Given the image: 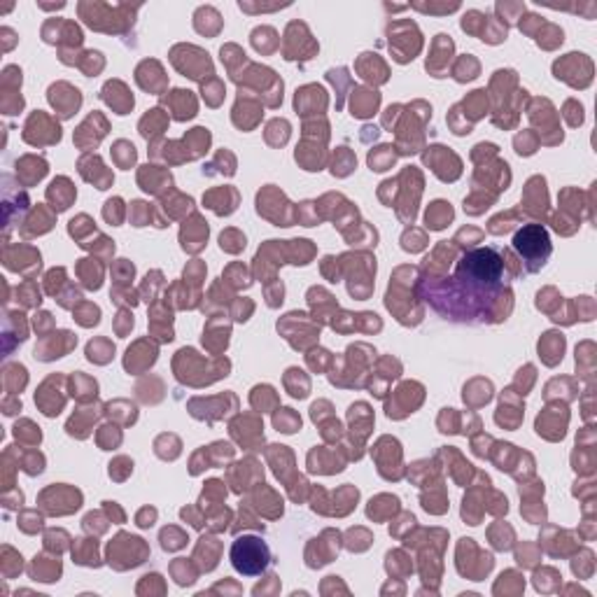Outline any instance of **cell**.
Instances as JSON below:
<instances>
[{"instance_id": "1", "label": "cell", "mask_w": 597, "mask_h": 597, "mask_svg": "<svg viewBox=\"0 0 597 597\" xmlns=\"http://www.w3.org/2000/svg\"><path fill=\"white\" fill-rule=\"evenodd\" d=\"M506 271V261L499 257L495 247H476L462 257V261L457 264L455 280L460 282L462 296L478 298L481 292L485 294H499L502 292V280Z\"/></svg>"}, {"instance_id": "2", "label": "cell", "mask_w": 597, "mask_h": 597, "mask_svg": "<svg viewBox=\"0 0 597 597\" xmlns=\"http://www.w3.org/2000/svg\"><path fill=\"white\" fill-rule=\"evenodd\" d=\"M513 250L525 261L527 271H539L546 266L548 257L553 252L551 236L546 226L541 224H525L520 231L513 236Z\"/></svg>"}, {"instance_id": "3", "label": "cell", "mask_w": 597, "mask_h": 597, "mask_svg": "<svg viewBox=\"0 0 597 597\" xmlns=\"http://www.w3.org/2000/svg\"><path fill=\"white\" fill-rule=\"evenodd\" d=\"M231 565L243 576H257L271 565V551L259 537H238L231 544Z\"/></svg>"}, {"instance_id": "4", "label": "cell", "mask_w": 597, "mask_h": 597, "mask_svg": "<svg viewBox=\"0 0 597 597\" xmlns=\"http://www.w3.org/2000/svg\"><path fill=\"white\" fill-rule=\"evenodd\" d=\"M24 141L31 145H52L61 141V129L59 124L50 120L45 113L31 115V120L26 122V131H24Z\"/></svg>"}, {"instance_id": "5", "label": "cell", "mask_w": 597, "mask_h": 597, "mask_svg": "<svg viewBox=\"0 0 597 597\" xmlns=\"http://www.w3.org/2000/svg\"><path fill=\"white\" fill-rule=\"evenodd\" d=\"M148 555V546L143 544V539L138 537H131V534H117L115 541H110V548H108V562L110 565H117V560L122 558H131V562L141 565Z\"/></svg>"}, {"instance_id": "6", "label": "cell", "mask_w": 597, "mask_h": 597, "mask_svg": "<svg viewBox=\"0 0 597 597\" xmlns=\"http://www.w3.org/2000/svg\"><path fill=\"white\" fill-rule=\"evenodd\" d=\"M75 345H78V336H73L71 331H54L52 336H43V341L36 345V359L50 362V359L64 357Z\"/></svg>"}, {"instance_id": "7", "label": "cell", "mask_w": 597, "mask_h": 597, "mask_svg": "<svg viewBox=\"0 0 597 597\" xmlns=\"http://www.w3.org/2000/svg\"><path fill=\"white\" fill-rule=\"evenodd\" d=\"M50 103L54 106V110L59 113V117H73V113L82 106V96L78 89H73L66 82H59V85L50 87Z\"/></svg>"}, {"instance_id": "8", "label": "cell", "mask_w": 597, "mask_h": 597, "mask_svg": "<svg viewBox=\"0 0 597 597\" xmlns=\"http://www.w3.org/2000/svg\"><path fill=\"white\" fill-rule=\"evenodd\" d=\"M180 240H182V247L187 252H201L208 240V222H203V217L194 215L189 222H185L182 231H180Z\"/></svg>"}, {"instance_id": "9", "label": "cell", "mask_w": 597, "mask_h": 597, "mask_svg": "<svg viewBox=\"0 0 597 597\" xmlns=\"http://www.w3.org/2000/svg\"><path fill=\"white\" fill-rule=\"evenodd\" d=\"M154 362H157V345L150 341H138L134 348H129L124 366H127V371L131 373H141Z\"/></svg>"}, {"instance_id": "10", "label": "cell", "mask_w": 597, "mask_h": 597, "mask_svg": "<svg viewBox=\"0 0 597 597\" xmlns=\"http://www.w3.org/2000/svg\"><path fill=\"white\" fill-rule=\"evenodd\" d=\"M103 101L108 103L110 108L115 110L117 115H127L134 110V96L129 94V89L122 85V82H108L106 87H103Z\"/></svg>"}, {"instance_id": "11", "label": "cell", "mask_w": 597, "mask_h": 597, "mask_svg": "<svg viewBox=\"0 0 597 597\" xmlns=\"http://www.w3.org/2000/svg\"><path fill=\"white\" fill-rule=\"evenodd\" d=\"M75 196H78V192H75V187L71 185V180L68 178H57L50 185V189H47V199L52 201V208L57 213L68 210L71 203L75 201Z\"/></svg>"}, {"instance_id": "12", "label": "cell", "mask_w": 597, "mask_h": 597, "mask_svg": "<svg viewBox=\"0 0 597 597\" xmlns=\"http://www.w3.org/2000/svg\"><path fill=\"white\" fill-rule=\"evenodd\" d=\"M138 182L143 185L145 192L150 194H161L166 187L171 189L173 178L168 171H161L159 166H143V171L138 173Z\"/></svg>"}, {"instance_id": "13", "label": "cell", "mask_w": 597, "mask_h": 597, "mask_svg": "<svg viewBox=\"0 0 597 597\" xmlns=\"http://www.w3.org/2000/svg\"><path fill=\"white\" fill-rule=\"evenodd\" d=\"M203 203L208 208H213L217 215H231L236 210V203H238V194L231 187H220V189L208 192L203 196Z\"/></svg>"}, {"instance_id": "14", "label": "cell", "mask_w": 597, "mask_h": 597, "mask_svg": "<svg viewBox=\"0 0 597 597\" xmlns=\"http://www.w3.org/2000/svg\"><path fill=\"white\" fill-rule=\"evenodd\" d=\"M317 103L324 108L327 106V96H324V89L322 87H303L296 92V99H294V108L296 113L301 115H308V113H317Z\"/></svg>"}, {"instance_id": "15", "label": "cell", "mask_w": 597, "mask_h": 597, "mask_svg": "<svg viewBox=\"0 0 597 597\" xmlns=\"http://www.w3.org/2000/svg\"><path fill=\"white\" fill-rule=\"evenodd\" d=\"M166 103H171V110H173V117L180 122L185 120H192L196 115V101H194L192 92H185V89H175L171 96L164 99Z\"/></svg>"}, {"instance_id": "16", "label": "cell", "mask_w": 597, "mask_h": 597, "mask_svg": "<svg viewBox=\"0 0 597 597\" xmlns=\"http://www.w3.org/2000/svg\"><path fill=\"white\" fill-rule=\"evenodd\" d=\"M562 352H565V336L558 334V331L544 334V338L539 341V355H544V362L548 366L558 364L562 359Z\"/></svg>"}, {"instance_id": "17", "label": "cell", "mask_w": 597, "mask_h": 597, "mask_svg": "<svg viewBox=\"0 0 597 597\" xmlns=\"http://www.w3.org/2000/svg\"><path fill=\"white\" fill-rule=\"evenodd\" d=\"M17 175L19 180H24V185L38 182L47 175V161L36 157H24L22 161H17Z\"/></svg>"}, {"instance_id": "18", "label": "cell", "mask_w": 597, "mask_h": 597, "mask_svg": "<svg viewBox=\"0 0 597 597\" xmlns=\"http://www.w3.org/2000/svg\"><path fill=\"white\" fill-rule=\"evenodd\" d=\"M380 103L378 92H369V89H355L352 92V117H369L376 113Z\"/></svg>"}, {"instance_id": "19", "label": "cell", "mask_w": 597, "mask_h": 597, "mask_svg": "<svg viewBox=\"0 0 597 597\" xmlns=\"http://www.w3.org/2000/svg\"><path fill=\"white\" fill-rule=\"evenodd\" d=\"M413 385H415V383H404L397 392H394V401H392V404L385 406V411H387V415H390V418H404L406 413H413V408H418V404L408 401V399H411Z\"/></svg>"}, {"instance_id": "20", "label": "cell", "mask_w": 597, "mask_h": 597, "mask_svg": "<svg viewBox=\"0 0 597 597\" xmlns=\"http://www.w3.org/2000/svg\"><path fill=\"white\" fill-rule=\"evenodd\" d=\"M99 418V411L96 408H85V411H75V415L68 420V434L71 436H78V439H87L89 436V429H92L94 420Z\"/></svg>"}, {"instance_id": "21", "label": "cell", "mask_w": 597, "mask_h": 597, "mask_svg": "<svg viewBox=\"0 0 597 597\" xmlns=\"http://www.w3.org/2000/svg\"><path fill=\"white\" fill-rule=\"evenodd\" d=\"M150 329L152 334L159 336V341H173V320L171 313H166L164 306H154L150 315Z\"/></svg>"}, {"instance_id": "22", "label": "cell", "mask_w": 597, "mask_h": 597, "mask_svg": "<svg viewBox=\"0 0 597 597\" xmlns=\"http://www.w3.org/2000/svg\"><path fill=\"white\" fill-rule=\"evenodd\" d=\"M166 127H168V117L157 108V110H150V113L143 117L141 134H143V138H148V141H154L157 136L164 134Z\"/></svg>"}, {"instance_id": "23", "label": "cell", "mask_w": 597, "mask_h": 597, "mask_svg": "<svg viewBox=\"0 0 597 597\" xmlns=\"http://www.w3.org/2000/svg\"><path fill=\"white\" fill-rule=\"evenodd\" d=\"M73 558L78 565H87V567H99V544L96 539H78V544L73 548Z\"/></svg>"}, {"instance_id": "24", "label": "cell", "mask_w": 597, "mask_h": 597, "mask_svg": "<svg viewBox=\"0 0 597 597\" xmlns=\"http://www.w3.org/2000/svg\"><path fill=\"white\" fill-rule=\"evenodd\" d=\"M78 273L87 289H99L103 282V266L99 259H82L78 264Z\"/></svg>"}, {"instance_id": "25", "label": "cell", "mask_w": 597, "mask_h": 597, "mask_svg": "<svg viewBox=\"0 0 597 597\" xmlns=\"http://www.w3.org/2000/svg\"><path fill=\"white\" fill-rule=\"evenodd\" d=\"M229 343V324L224 327V322H210L203 331V345H208L213 352L224 350Z\"/></svg>"}, {"instance_id": "26", "label": "cell", "mask_w": 597, "mask_h": 597, "mask_svg": "<svg viewBox=\"0 0 597 597\" xmlns=\"http://www.w3.org/2000/svg\"><path fill=\"white\" fill-rule=\"evenodd\" d=\"M450 220H453V208H450V203H446V201H434V203L427 208L425 222L429 229H443Z\"/></svg>"}, {"instance_id": "27", "label": "cell", "mask_w": 597, "mask_h": 597, "mask_svg": "<svg viewBox=\"0 0 597 597\" xmlns=\"http://www.w3.org/2000/svg\"><path fill=\"white\" fill-rule=\"evenodd\" d=\"M31 576L36 581H59L61 576V562L59 560H50L47 562V558H36V562H33L31 567Z\"/></svg>"}, {"instance_id": "28", "label": "cell", "mask_w": 597, "mask_h": 597, "mask_svg": "<svg viewBox=\"0 0 597 597\" xmlns=\"http://www.w3.org/2000/svg\"><path fill=\"white\" fill-rule=\"evenodd\" d=\"M71 385H73V397H78L80 401H89L99 394V383L94 378L85 376V373H75L71 378Z\"/></svg>"}, {"instance_id": "29", "label": "cell", "mask_w": 597, "mask_h": 597, "mask_svg": "<svg viewBox=\"0 0 597 597\" xmlns=\"http://www.w3.org/2000/svg\"><path fill=\"white\" fill-rule=\"evenodd\" d=\"M115 355V345L108 341V338H96L87 345V357L89 362H96V364H108L110 359Z\"/></svg>"}, {"instance_id": "30", "label": "cell", "mask_w": 597, "mask_h": 597, "mask_svg": "<svg viewBox=\"0 0 597 597\" xmlns=\"http://www.w3.org/2000/svg\"><path fill=\"white\" fill-rule=\"evenodd\" d=\"M499 411H506V413H497V425H504V427H518V422L523 420V406H511V394L502 397V406Z\"/></svg>"}, {"instance_id": "31", "label": "cell", "mask_w": 597, "mask_h": 597, "mask_svg": "<svg viewBox=\"0 0 597 597\" xmlns=\"http://www.w3.org/2000/svg\"><path fill=\"white\" fill-rule=\"evenodd\" d=\"M280 413L273 415V425L278 432H285V434H294L296 429H301V418L292 411V408H278Z\"/></svg>"}, {"instance_id": "32", "label": "cell", "mask_w": 597, "mask_h": 597, "mask_svg": "<svg viewBox=\"0 0 597 597\" xmlns=\"http://www.w3.org/2000/svg\"><path fill=\"white\" fill-rule=\"evenodd\" d=\"M348 418H350V422H352V427H357L359 432H362V436L369 434V429H371V425H373V413L369 411V406H366V404L350 406Z\"/></svg>"}, {"instance_id": "33", "label": "cell", "mask_w": 597, "mask_h": 597, "mask_svg": "<svg viewBox=\"0 0 597 597\" xmlns=\"http://www.w3.org/2000/svg\"><path fill=\"white\" fill-rule=\"evenodd\" d=\"M439 47H443V52H446V54H453V40H450V38H446V36H436L434 52H439ZM427 71L436 73L434 78H441V73L446 71V61H443L441 57H432V59H427Z\"/></svg>"}, {"instance_id": "34", "label": "cell", "mask_w": 597, "mask_h": 597, "mask_svg": "<svg viewBox=\"0 0 597 597\" xmlns=\"http://www.w3.org/2000/svg\"><path fill=\"white\" fill-rule=\"evenodd\" d=\"M394 148H390V145H383V148H378L376 152H371L369 154V166L371 171H387L390 166L394 164V159H397V154L392 152Z\"/></svg>"}, {"instance_id": "35", "label": "cell", "mask_w": 597, "mask_h": 597, "mask_svg": "<svg viewBox=\"0 0 597 597\" xmlns=\"http://www.w3.org/2000/svg\"><path fill=\"white\" fill-rule=\"evenodd\" d=\"M75 320H78L82 327H94V324H99L101 320V308L94 306V303L82 301L80 306L75 308Z\"/></svg>"}, {"instance_id": "36", "label": "cell", "mask_w": 597, "mask_h": 597, "mask_svg": "<svg viewBox=\"0 0 597 597\" xmlns=\"http://www.w3.org/2000/svg\"><path fill=\"white\" fill-rule=\"evenodd\" d=\"M355 166H357V159L352 157V152H350L348 148H338L336 159H334V168H331V173H334V175H338V178H343V175H348V173L355 168Z\"/></svg>"}, {"instance_id": "37", "label": "cell", "mask_w": 597, "mask_h": 597, "mask_svg": "<svg viewBox=\"0 0 597 597\" xmlns=\"http://www.w3.org/2000/svg\"><path fill=\"white\" fill-rule=\"evenodd\" d=\"M113 157H115V161L120 164V168H131V166L136 164V148L127 141H120L115 145Z\"/></svg>"}, {"instance_id": "38", "label": "cell", "mask_w": 597, "mask_h": 597, "mask_svg": "<svg viewBox=\"0 0 597 597\" xmlns=\"http://www.w3.org/2000/svg\"><path fill=\"white\" fill-rule=\"evenodd\" d=\"M187 544V534L180 532L178 527H164L161 530V546L164 551H178Z\"/></svg>"}, {"instance_id": "39", "label": "cell", "mask_w": 597, "mask_h": 597, "mask_svg": "<svg viewBox=\"0 0 597 597\" xmlns=\"http://www.w3.org/2000/svg\"><path fill=\"white\" fill-rule=\"evenodd\" d=\"M159 287H164V275H161V271H152V273H148V278H145V282L141 287V296L145 301H154Z\"/></svg>"}, {"instance_id": "40", "label": "cell", "mask_w": 597, "mask_h": 597, "mask_svg": "<svg viewBox=\"0 0 597 597\" xmlns=\"http://www.w3.org/2000/svg\"><path fill=\"white\" fill-rule=\"evenodd\" d=\"M220 245L222 250H226V252H240V250L245 247V236L238 233L236 229H229V231L220 236Z\"/></svg>"}, {"instance_id": "41", "label": "cell", "mask_w": 597, "mask_h": 597, "mask_svg": "<svg viewBox=\"0 0 597 597\" xmlns=\"http://www.w3.org/2000/svg\"><path fill=\"white\" fill-rule=\"evenodd\" d=\"M134 264L127 261V259H117L115 264V278H117V285H122V287H131V280H134Z\"/></svg>"}, {"instance_id": "42", "label": "cell", "mask_w": 597, "mask_h": 597, "mask_svg": "<svg viewBox=\"0 0 597 597\" xmlns=\"http://www.w3.org/2000/svg\"><path fill=\"white\" fill-rule=\"evenodd\" d=\"M17 296H22V303H24V306H40V301H43V298H40L38 285L33 282V280L24 282L22 287L17 289Z\"/></svg>"}, {"instance_id": "43", "label": "cell", "mask_w": 597, "mask_h": 597, "mask_svg": "<svg viewBox=\"0 0 597 597\" xmlns=\"http://www.w3.org/2000/svg\"><path fill=\"white\" fill-rule=\"evenodd\" d=\"M99 443H101L103 450H113L115 446H120V443H122V432H120V429H115L113 425L101 427Z\"/></svg>"}, {"instance_id": "44", "label": "cell", "mask_w": 597, "mask_h": 597, "mask_svg": "<svg viewBox=\"0 0 597 597\" xmlns=\"http://www.w3.org/2000/svg\"><path fill=\"white\" fill-rule=\"evenodd\" d=\"M15 434H17V439H29V443H40V439H43V434H40V427L33 425L31 420L17 422V425H15Z\"/></svg>"}, {"instance_id": "45", "label": "cell", "mask_w": 597, "mask_h": 597, "mask_svg": "<svg viewBox=\"0 0 597 597\" xmlns=\"http://www.w3.org/2000/svg\"><path fill=\"white\" fill-rule=\"evenodd\" d=\"M150 220H152V208L148 203H143V201H134L131 203V222H134V226H145Z\"/></svg>"}, {"instance_id": "46", "label": "cell", "mask_w": 597, "mask_h": 597, "mask_svg": "<svg viewBox=\"0 0 597 597\" xmlns=\"http://www.w3.org/2000/svg\"><path fill=\"white\" fill-rule=\"evenodd\" d=\"M478 73V64L471 57H462L460 64L455 68V78L460 82H467V80H474Z\"/></svg>"}, {"instance_id": "47", "label": "cell", "mask_w": 597, "mask_h": 597, "mask_svg": "<svg viewBox=\"0 0 597 597\" xmlns=\"http://www.w3.org/2000/svg\"><path fill=\"white\" fill-rule=\"evenodd\" d=\"M103 217H106L110 224H122V220H124L122 199H110L106 203V210H103Z\"/></svg>"}, {"instance_id": "48", "label": "cell", "mask_w": 597, "mask_h": 597, "mask_svg": "<svg viewBox=\"0 0 597 597\" xmlns=\"http://www.w3.org/2000/svg\"><path fill=\"white\" fill-rule=\"evenodd\" d=\"M173 574H175V581L180 583V586H189V583L196 581V574L192 572V567L187 560L175 562V565H173Z\"/></svg>"}, {"instance_id": "49", "label": "cell", "mask_w": 597, "mask_h": 597, "mask_svg": "<svg viewBox=\"0 0 597 597\" xmlns=\"http://www.w3.org/2000/svg\"><path fill=\"white\" fill-rule=\"evenodd\" d=\"M131 471H134V462H131L129 457H117V460L110 464V476H113L115 481H124Z\"/></svg>"}, {"instance_id": "50", "label": "cell", "mask_w": 597, "mask_h": 597, "mask_svg": "<svg viewBox=\"0 0 597 597\" xmlns=\"http://www.w3.org/2000/svg\"><path fill=\"white\" fill-rule=\"evenodd\" d=\"M134 329V315H131L129 308H122L120 310V320H117V334L124 336Z\"/></svg>"}, {"instance_id": "51", "label": "cell", "mask_w": 597, "mask_h": 597, "mask_svg": "<svg viewBox=\"0 0 597 597\" xmlns=\"http://www.w3.org/2000/svg\"><path fill=\"white\" fill-rule=\"evenodd\" d=\"M154 518H157V511L154 509H143L141 513H138V525L141 527H152L154 525Z\"/></svg>"}, {"instance_id": "52", "label": "cell", "mask_w": 597, "mask_h": 597, "mask_svg": "<svg viewBox=\"0 0 597 597\" xmlns=\"http://www.w3.org/2000/svg\"><path fill=\"white\" fill-rule=\"evenodd\" d=\"M36 327H38L40 334H43V331H45L47 327H52V315H50V313H40V315H36Z\"/></svg>"}, {"instance_id": "53", "label": "cell", "mask_w": 597, "mask_h": 597, "mask_svg": "<svg viewBox=\"0 0 597 597\" xmlns=\"http://www.w3.org/2000/svg\"><path fill=\"white\" fill-rule=\"evenodd\" d=\"M194 513L189 511V509H182V518H192ZM194 527H203V523H201V520H194Z\"/></svg>"}]
</instances>
